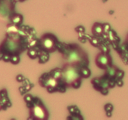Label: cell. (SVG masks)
Instances as JSON below:
<instances>
[{"mask_svg":"<svg viewBox=\"0 0 128 120\" xmlns=\"http://www.w3.org/2000/svg\"><path fill=\"white\" fill-rule=\"evenodd\" d=\"M92 34L95 36H101L103 34V24L99 22H96L93 25L92 28Z\"/></svg>","mask_w":128,"mask_h":120,"instance_id":"5b68a950","label":"cell"},{"mask_svg":"<svg viewBox=\"0 0 128 120\" xmlns=\"http://www.w3.org/2000/svg\"><path fill=\"white\" fill-rule=\"evenodd\" d=\"M23 18L21 14H14L11 18L12 23L15 25H20L22 22Z\"/></svg>","mask_w":128,"mask_h":120,"instance_id":"9c48e42d","label":"cell"},{"mask_svg":"<svg viewBox=\"0 0 128 120\" xmlns=\"http://www.w3.org/2000/svg\"><path fill=\"white\" fill-rule=\"evenodd\" d=\"M10 61L12 64H16L20 62V57H19L18 55H13L10 58Z\"/></svg>","mask_w":128,"mask_h":120,"instance_id":"7c38bea8","label":"cell"},{"mask_svg":"<svg viewBox=\"0 0 128 120\" xmlns=\"http://www.w3.org/2000/svg\"><path fill=\"white\" fill-rule=\"evenodd\" d=\"M35 106L32 105L30 108V116L32 119H42L47 120L48 118V112L45 108L41 101H39V103H35Z\"/></svg>","mask_w":128,"mask_h":120,"instance_id":"7a4b0ae2","label":"cell"},{"mask_svg":"<svg viewBox=\"0 0 128 120\" xmlns=\"http://www.w3.org/2000/svg\"><path fill=\"white\" fill-rule=\"evenodd\" d=\"M96 64L100 69L106 70L112 65V58L108 53L102 52L98 54L96 58Z\"/></svg>","mask_w":128,"mask_h":120,"instance_id":"277c9868","label":"cell"},{"mask_svg":"<svg viewBox=\"0 0 128 120\" xmlns=\"http://www.w3.org/2000/svg\"><path fill=\"white\" fill-rule=\"evenodd\" d=\"M106 76L109 77V78H116V73H117V71H118V69L115 66H112V65L110 66H109L107 69H106Z\"/></svg>","mask_w":128,"mask_h":120,"instance_id":"8992f818","label":"cell"},{"mask_svg":"<svg viewBox=\"0 0 128 120\" xmlns=\"http://www.w3.org/2000/svg\"><path fill=\"white\" fill-rule=\"evenodd\" d=\"M2 109V104H1V103H0V110Z\"/></svg>","mask_w":128,"mask_h":120,"instance_id":"ffe728a7","label":"cell"},{"mask_svg":"<svg viewBox=\"0 0 128 120\" xmlns=\"http://www.w3.org/2000/svg\"><path fill=\"white\" fill-rule=\"evenodd\" d=\"M28 54L31 59H36L38 56V52L34 49H31L29 50Z\"/></svg>","mask_w":128,"mask_h":120,"instance_id":"8fae6325","label":"cell"},{"mask_svg":"<svg viewBox=\"0 0 128 120\" xmlns=\"http://www.w3.org/2000/svg\"><path fill=\"white\" fill-rule=\"evenodd\" d=\"M125 45H126V46H128V35L127 38H126V42H125Z\"/></svg>","mask_w":128,"mask_h":120,"instance_id":"d6986e66","label":"cell"},{"mask_svg":"<svg viewBox=\"0 0 128 120\" xmlns=\"http://www.w3.org/2000/svg\"><path fill=\"white\" fill-rule=\"evenodd\" d=\"M38 56L40 57V63H44L47 62L49 59V56L48 52L42 50V52H38Z\"/></svg>","mask_w":128,"mask_h":120,"instance_id":"ba28073f","label":"cell"},{"mask_svg":"<svg viewBox=\"0 0 128 120\" xmlns=\"http://www.w3.org/2000/svg\"><path fill=\"white\" fill-rule=\"evenodd\" d=\"M84 28L82 26H80L76 28V31L78 32H84Z\"/></svg>","mask_w":128,"mask_h":120,"instance_id":"e0dca14e","label":"cell"},{"mask_svg":"<svg viewBox=\"0 0 128 120\" xmlns=\"http://www.w3.org/2000/svg\"><path fill=\"white\" fill-rule=\"evenodd\" d=\"M90 42L92 44V46H99V40H98L96 38L94 37H92L90 40Z\"/></svg>","mask_w":128,"mask_h":120,"instance_id":"4fadbf2b","label":"cell"},{"mask_svg":"<svg viewBox=\"0 0 128 120\" xmlns=\"http://www.w3.org/2000/svg\"><path fill=\"white\" fill-rule=\"evenodd\" d=\"M124 74V72H123L121 70H118V71H117V73H116V78H117V80H120V79H122L123 78Z\"/></svg>","mask_w":128,"mask_h":120,"instance_id":"9a60e30c","label":"cell"},{"mask_svg":"<svg viewBox=\"0 0 128 120\" xmlns=\"http://www.w3.org/2000/svg\"><path fill=\"white\" fill-rule=\"evenodd\" d=\"M116 84H117L118 86H122L123 85V82L121 80V79H120V80H116Z\"/></svg>","mask_w":128,"mask_h":120,"instance_id":"ac0fdd59","label":"cell"},{"mask_svg":"<svg viewBox=\"0 0 128 120\" xmlns=\"http://www.w3.org/2000/svg\"><path fill=\"white\" fill-rule=\"evenodd\" d=\"M80 73L81 77L87 78L90 77V75H91V71L86 67H84L81 69V70L80 71Z\"/></svg>","mask_w":128,"mask_h":120,"instance_id":"30bf717a","label":"cell"},{"mask_svg":"<svg viewBox=\"0 0 128 120\" xmlns=\"http://www.w3.org/2000/svg\"><path fill=\"white\" fill-rule=\"evenodd\" d=\"M40 46L42 50L48 52H52L57 49V44L58 43L56 38L51 34H46L41 37L40 41Z\"/></svg>","mask_w":128,"mask_h":120,"instance_id":"6da1fadb","label":"cell"},{"mask_svg":"<svg viewBox=\"0 0 128 120\" xmlns=\"http://www.w3.org/2000/svg\"><path fill=\"white\" fill-rule=\"evenodd\" d=\"M105 110H106V112L107 111H110V112H111L113 110V106H112V104H107L105 106Z\"/></svg>","mask_w":128,"mask_h":120,"instance_id":"2e32d148","label":"cell"},{"mask_svg":"<svg viewBox=\"0 0 128 120\" xmlns=\"http://www.w3.org/2000/svg\"><path fill=\"white\" fill-rule=\"evenodd\" d=\"M50 74L52 77L54 78L55 79L59 80L62 78V70L59 68H56L54 70H52Z\"/></svg>","mask_w":128,"mask_h":120,"instance_id":"52a82bcc","label":"cell"},{"mask_svg":"<svg viewBox=\"0 0 128 120\" xmlns=\"http://www.w3.org/2000/svg\"><path fill=\"white\" fill-rule=\"evenodd\" d=\"M42 74L40 79V83L42 87L47 88L49 92H52L55 91L58 86H59L58 80L52 77L51 74Z\"/></svg>","mask_w":128,"mask_h":120,"instance_id":"3957f363","label":"cell"},{"mask_svg":"<svg viewBox=\"0 0 128 120\" xmlns=\"http://www.w3.org/2000/svg\"><path fill=\"white\" fill-rule=\"evenodd\" d=\"M110 30H111V26H110V25L109 24H103L104 33L108 34Z\"/></svg>","mask_w":128,"mask_h":120,"instance_id":"5bb4252c","label":"cell"}]
</instances>
